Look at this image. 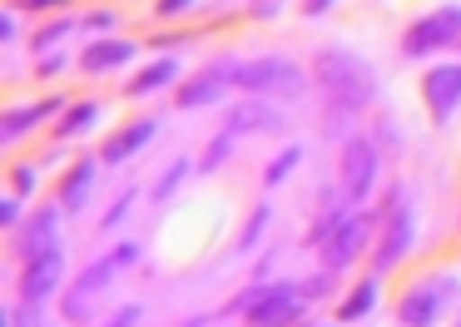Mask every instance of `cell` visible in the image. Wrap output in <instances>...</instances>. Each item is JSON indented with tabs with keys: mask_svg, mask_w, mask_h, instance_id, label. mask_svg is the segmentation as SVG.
Segmentation results:
<instances>
[{
	"mask_svg": "<svg viewBox=\"0 0 461 327\" xmlns=\"http://www.w3.org/2000/svg\"><path fill=\"white\" fill-rule=\"evenodd\" d=\"M318 85L348 109H362V104L377 99V75L367 69V59L348 55V50H322L318 55Z\"/></svg>",
	"mask_w": 461,
	"mask_h": 327,
	"instance_id": "6da1fadb",
	"label": "cell"
},
{
	"mask_svg": "<svg viewBox=\"0 0 461 327\" xmlns=\"http://www.w3.org/2000/svg\"><path fill=\"white\" fill-rule=\"evenodd\" d=\"M229 79L243 85V89H253V95H283V99H298L303 89H308L303 69L293 65V59H283V55H263V59H249V65H229Z\"/></svg>",
	"mask_w": 461,
	"mask_h": 327,
	"instance_id": "7a4b0ae2",
	"label": "cell"
},
{
	"mask_svg": "<svg viewBox=\"0 0 461 327\" xmlns=\"http://www.w3.org/2000/svg\"><path fill=\"white\" fill-rule=\"evenodd\" d=\"M456 35H461V10L447 5V10H437V15H421L417 25L402 35V50L417 59V55H431L437 45H451Z\"/></svg>",
	"mask_w": 461,
	"mask_h": 327,
	"instance_id": "3957f363",
	"label": "cell"
},
{
	"mask_svg": "<svg viewBox=\"0 0 461 327\" xmlns=\"http://www.w3.org/2000/svg\"><path fill=\"white\" fill-rule=\"evenodd\" d=\"M134 258H140V248H134V243H124V248H114L110 258H100L95 268H85V273H80V283H75V293H70V303H65V313H70V317H85L90 297L100 293V287L110 283V277L120 273V268H130Z\"/></svg>",
	"mask_w": 461,
	"mask_h": 327,
	"instance_id": "277c9868",
	"label": "cell"
},
{
	"mask_svg": "<svg viewBox=\"0 0 461 327\" xmlns=\"http://www.w3.org/2000/svg\"><path fill=\"white\" fill-rule=\"evenodd\" d=\"M303 317V287L293 283H273L268 297L249 313V327H288Z\"/></svg>",
	"mask_w": 461,
	"mask_h": 327,
	"instance_id": "5b68a950",
	"label": "cell"
},
{
	"mask_svg": "<svg viewBox=\"0 0 461 327\" xmlns=\"http://www.w3.org/2000/svg\"><path fill=\"white\" fill-rule=\"evenodd\" d=\"M372 178H377V149L367 144V139H352L348 149H342V184H348V194L367 198L372 194Z\"/></svg>",
	"mask_w": 461,
	"mask_h": 327,
	"instance_id": "8992f818",
	"label": "cell"
},
{
	"mask_svg": "<svg viewBox=\"0 0 461 327\" xmlns=\"http://www.w3.org/2000/svg\"><path fill=\"white\" fill-rule=\"evenodd\" d=\"M421 95H427L431 114L447 119L451 109L461 104V65H437L427 79H421Z\"/></svg>",
	"mask_w": 461,
	"mask_h": 327,
	"instance_id": "52a82bcc",
	"label": "cell"
},
{
	"mask_svg": "<svg viewBox=\"0 0 461 327\" xmlns=\"http://www.w3.org/2000/svg\"><path fill=\"white\" fill-rule=\"evenodd\" d=\"M447 297H451V287H437V277H427V283H421L417 293H407V297H402V307H397V313H402V322H407V327H431V322H437V313H441V303H447Z\"/></svg>",
	"mask_w": 461,
	"mask_h": 327,
	"instance_id": "ba28073f",
	"label": "cell"
},
{
	"mask_svg": "<svg viewBox=\"0 0 461 327\" xmlns=\"http://www.w3.org/2000/svg\"><path fill=\"white\" fill-rule=\"evenodd\" d=\"M367 238H372V218L367 213H357V218H348V223L338 228V238H332L328 248H322V258H328V268H342V263H352V258L367 248Z\"/></svg>",
	"mask_w": 461,
	"mask_h": 327,
	"instance_id": "9c48e42d",
	"label": "cell"
},
{
	"mask_svg": "<svg viewBox=\"0 0 461 327\" xmlns=\"http://www.w3.org/2000/svg\"><path fill=\"white\" fill-rule=\"evenodd\" d=\"M60 273H65V263H60V253H45V258H35L31 268H25V283H21V297L25 303H45V297L60 287Z\"/></svg>",
	"mask_w": 461,
	"mask_h": 327,
	"instance_id": "30bf717a",
	"label": "cell"
},
{
	"mask_svg": "<svg viewBox=\"0 0 461 327\" xmlns=\"http://www.w3.org/2000/svg\"><path fill=\"white\" fill-rule=\"evenodd\" d=\"M55 253V208H45V213L31 218V228L21 233V258L25 263H35V258Z\"/></svg>",
	"mask_w": 461,
	"mask_h": 327,
	"instance_id": "8fae6325",
	"label": "cell"
},
{
	"mask_svg": "<svg viewBox=\"0 0 461 327\" xmlns=\"http://www.w3.org/2000/svg\"><path fill=\"white\" fill-rule=\"evenodd\" d=\"M154 129H159L154 119H134V124L124 129V134H114L110 144H104V164H120V159H130L134 149H144V144L154 139Z\"/></svg>",
	"mask_w": 461,
	"mask_h": 327,
	"instance_id": "7c38bea8",
	"label": "cell"
},
{
	"mask_svg": "<svg viewBox=\"0 0 461 327\" xmlns=\"http://www.w3.org/2000/svg\"><path fill=\"white\" fill-rule=\"evenodd\" d=\"M134 55V45L130 40H100V45H90L80 55V69H90V75H100V69H114V65H124V59Z\"/></svg>",
	"mask_w": 461,
	"mask_h": 327,
	"instance_id": "4fadbf2b",
	"label": "cell"
},
{
	"mask_svg": "<svg viewBox=\"0 0 461 327\" xmlns=\"http://www.w3.org/2000/svg\"><path fill=\"white\" fill-rule=\"evenodd\" d=\"M229 129L233 134H243V129H258V134H273V129H283V114L268 104H239L229 114Z\"/></svg>",
	"mask_w": 461,
	"mask_h": 327,
	"instance_id": "5bb4252c",
	"label": "cell"
},
{
	"mask_svg": "<svg viewBox=\"0 0 461 327\" xmlns=\"http://www.w3.org/2000/svg\"><path fill=\"white\" fill-rule=\"evenodd\" d=\"M223 75H229V65H223V69H213V75H203V79H194V85H184V89H179V109L213 104V99L223 95Z\"/></svg>",
	"mask_w": 461,
	"mask_h": 327,
	"instance_id": "9a60e30c",
	"label": "cell"
},
{
	"mask_svg": "<svg viewBox=\"0 0 461 327\" xmlns=\"http://www.w3.org/2000/svg\"><path fill=\"white\" fill-rule=\"evenodd\" d=\"M55 109H60V99H45V104H31V109H11V114H5V134H0V139L25 134V129H35L41 119H50Z\"/></svg>",
	"mask_w": 461,
	"mask_h": 327,
	"instance_id": "2e32d148",
	"label": "cell"
},
{
	"mask_svg": "<svg viewBox=\"0 0 461 327\" xmlns=\"http://www.w3.org/2000/svg\"><path fill=\"white\" fill-rule=\"evenodd\" d=\"M90 184H95V164H75L70 174H65V184H60V204L75 213V208L85 204V194H90Z\"/></svg>",
	"mask_w": 461,
	"mask_h": 327,
	"instance_id": "e0dca14e",
	"label": "cell"
},
{
	"mask_svg": "<svg viewBox=\"0 0 461 327\" xmlns=\"http://www.w3.org/2000/svg\"><path fill=\"white\" fill-rule=\"evenodd\" d=\"M407 238H411V218H407V213H397V218H392V228H387V243H382L377 263H382V268L397 263V258L407 253Z\"/></svg>",
	"mask_w": 461,
	"mask_h": 327,
	"instance_id": "ac0fdd59",
	"label": "cell"
},
{
	"mask_svg": "<svg viewBox=\"0 0 461 327\" xmlns=\"http://www.w3.org/2000/svg\"><path fill=\"white\" fill-rule=\"evenodd\" d=\"M174 79V59H154L144 75H134V85H130V95H154L159 85H169Z\"/></svg>",
	"mask_w": 461,
	"mask_h": 327,
	"instance_id": "d6986e66",
	"label": "cell"
},
{
	"mask_svg": "<svg viewBox=\"0 0 461 327\" xmlns=\"http://www.w3.org/2000/svg\"><path fill=\"white\" fill-rule=\"evenodd\" d=\"M372 303H377V283H362L357 293H352L348 303L338 307V322H357L362 313H372Z\"/></svg>",
	"mask_w": 461,
	"mask_h": 327,
	"instance_id": "ffe728a7",
	"label": "cell"
},
{
	"mask_svg": "<svg viewBox=\"0 0 461 327\" xmlns=\"http://www.w3.org/2000/svg\"><path fill=\"white\" fill-rule=\"evenodd\" d=\"M95 114H100V104H90V99H85V104H70V109H65V124H60V139H70V134H80V129H90Z\"/></svg>",
	"mask_w": 461,
	"mask_h": 327,
	"instance_id": "44dd1931",
	"label": "cell"
},
{
	"mask_svg": "<svg viewBox=\"0 0 461 327\" xmlns=\"http://www.w3.org/2000/svg\"><path fill=\"white\" fill-rule=\"evenodd\" d=\"M298 159H303V149H288V154H283V159H273V164H268V184H278V178H288Z\"/></svg>",
	"mask_w": 461,
	"mask_h": 327,
	"instance_id": "7402d4cb",
	"label": "cell"
},
{
	"mask_svg": "<svg viewBox=\"0 0 461 327\" xmlns=\"http://www.w3.org/2000/svg\"><path fill=\"white\" fill-rule=\"evenodd\" d=\"M184 174H189V159H179V164H174V168H169V174H164V178H159V188H154V194H159V198H169V194H174V188H179V178H184Z\"/></svg>",
	"mask_w": 461,
	"mask_h": 327,
	"instance_id": "603a6c76",
	"label": "cell"
},
{
	"mask_svg": "<svg viewBox=\"0 0 461 327\" xmlns=\"http://www.w3.org/2000/svg\"><path fill=\"white\" fill-rule=\"evenodd\" d=\"M263 223H268V204H263V208H258V213H253V218H249V228H243V243H239V248H253V243H258V233H263Z\"/></svg>",
	"mask_w": 461,
	"mask_h": 327,
	"instance_id": "cb8c5ba5",
	"label": "cell"
},
{
	"mask_svg": "<svg viewBox=\"0 0 461 327\" xmlns=\"http://www.w3.org/2000/svg\"><path fill=\"white\" fill-rule=\"evenodd\" d=\"M268 287H273V283H268ZM268 287H249V293H239V297H233V313H253V307L268 297Z\"/></svg>",
	"mask_w": 461,
	"mask_h": 327,
	"instance_id": "d4e9b609",
	"label": "cell"
},
{
	"mask_svg": "<svg viewBox=\"0 0 461 327\" xmlns=\"http://www.w3.org/2000/svg\"><path fill=\"white\" fill-rule=\"evenodd\" d=\"M70 30H75V20H70V15H65V20H55V25H45V30H41V35H35V45H50V40H60V35H70Z\"/></svg>",
	"mask_w": 461,
	"mask_h": 327,
	"instance_id": "484cf974",
	"label": "cell"
},
{
	"mask_svg": "<svg viewBox=\"0 0 461 327\" xmlns=\"http://www.w3.org/2000/svg\"><path fill=\"white\" fill-rule=\"evenodd\" d=\"M229 144H233V129L213 139V149H209V159H203V168H219V164H223V154H229Z\"/></svg>",
	"mask_w": 461,
	"mask_h": 327,
	"instance_id": "4316f807",
	"label": "cell"
},
{
	"mask_svg": "<svg viewBox=\"0 0 461 327\" xmlns=\"http://www.w3.org/2000/svg\"><path fill=\"white\" fill-rule=\"evenodd\" d=\"M11 184L21 188V194H31V188H35V168H31V164H21V168L11 174Z\"/></svg>",
	"mask_w": 461,
	"mask_h": 327,
	"instance_id": "83f0119b",
	"label": "cell"
},
{
	"mask_svg": "<svg viewBox=\"0 0 461 327\" xmlns=\"http://www.w3.org/2000/svg\"><path fill=\"white\" fill-rule=\"evenodd\" d=\"M189 5H194V0H159L154 10H159V15H184Z\"/></svg>",
	"mask_w": 461,
	"mask_h": 327,
	"instance_id": "f1b7e54d",
	"label": "cell"
},
{
	"mask_svg": "<svg viewBox=\"0 0 461 327\" xmlns=\"http://www.w3.org/2000/svg\"><path fill=\"white\" fill-rule=\"evenodd\" d=\"M134 322H140V303H130V307H124V313L110 322V327H134Z\"/></svg>",
	"mask_w": 461,
	"mask_h": 327,
	"instance_id": "f546056e",
	"label": "cell"
},
{
	"mask_svg": "<svg viewBox=\"0 0 461 327\" xmlns=\"http://www.w3.org/2000/svg\"><path fill=\"white\" fill-rule=\"evenodd\" d=\"M278 10H283V0H253V15H263V20L278 15Z\"/></svg>",
	"mask_w": 461,
	"mask_h": 327,
	"instance_id": "4dcf8cb0",
	"label": "cell"
},
{
	"mask_svg": "<svg viewBox=\"0 0 461 327\" xmlns=\"http://www.w3.org/2000/svg\"><path fill=\"white\" fill-rule=\"evenodd\" d=\"M15 218H21V204H15V198H5V204H0V223H15Z\"/></svg>",
	"mask_w": 461,
	"mask_h": 327,
	"instance_id": "1f68e13d",
	"label": "cell"
},
{
	"mask_svg": "<svg viewBox=\"0 0 461 327\" xmlns=\"http://www.w3.org/2000/svg\"><path fill=\"white\" fill-rule=\"evenodd\" d=\"M303 10H308V15H322V10H332V0H308Z\"/></svg>",
	"mask_w": 461,
	"mask_h": 327,
	"instance_id": "d6a6232c",
	"label": "cell"
},
{
	"mask_svg": "<svg viewBox=\"0 0 461 327\" xmlns=\"http://www.w3.org/2000/svg\"><path fill=\"white\" fill-rule=\"evenodd\" d=\"M15 5H25V10H45V5H55V0H15Z\"/></svg>",
	"mask_w": 461,
	"mask_h": 327,
	"instance_id": "836d02e7",
	"label": "cell"
},
{
	"mask_svg": "<svg viewBox=\"0 0 461 327\" xmlns=\"http://www.w3.org/2000/svg\"><path fill=\"white\" fill-rule=\"evenodd\" d=\"M203 327H213V322H209V317H203Z\"/></svg>",
	"mask_w": 461,
	"mask_h": 327,
	"instance_id": "e575fe53",
	"label": "cell"
}]
</instances>
